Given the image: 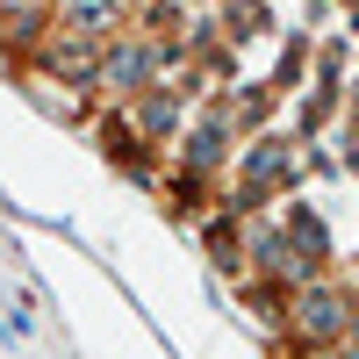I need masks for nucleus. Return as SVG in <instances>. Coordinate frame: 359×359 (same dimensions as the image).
Here are the masks:
<instances>
[{"instance_id": "f257e3e1", "label": "nucleus", "mask_w": 359, "mask_h": 359, "mask_svg": "<svg viewBox=\"0 0 359 359\" xmlns=\"http://www.w3.org/2000/svg\"><path fill=\"white\" fill-rule=\"evenodd\" d=\"M352 316H359V294L345 280H331V273H316V280H302V287L280 294V331L294 345H338Z\"/></svg>"}, {"instance_id": "f03ea898", "label": "nucleus", "mask_w": 359, "mask_h": 359, "mask_svg": "<svg viewBox=\"0 0 359 359\" xmlns=\"http://www.w3.org/2000/svg\"><path fill=\"white\" fill-rule=\"evenodd\" d=\"M331 352H338V359H359V316H352V323H345V338H338V345H331Z\"/></svg>"}, {"instance_id": "7ed1b4c3", "label": "nucleus", "mask_w": 359, "mask_h": 359, "mask_svg": "<svg viewBox=\"0 0 359 359\" xmlns=\"http://www.w3.org/2000/svg\"><path fill=\"white\" fill-rule=\"evenodd\" d=\"M294 359H338L331 345H294Z\"/></svg>"}]
</instances>
